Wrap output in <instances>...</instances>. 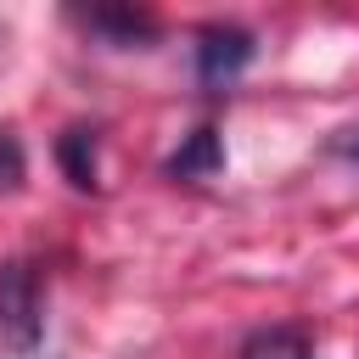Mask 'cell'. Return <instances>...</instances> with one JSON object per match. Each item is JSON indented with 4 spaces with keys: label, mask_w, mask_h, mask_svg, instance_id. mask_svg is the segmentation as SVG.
Listing matches in <instances>:
<instances>
[{
    "label": "cell",
    "mask_w": 359,
    "mask_h": 359,
    "mask_svg": "<svg viewBox=\"0 0 359 359\" xmlns=\"http://www.w3.org/2000/svg\"><path fill=\"white\" fill-rule=\"evenodd\" d=\"M45 337V297L28 258H0V342L11 353H34Z\"/></svg>",
    "instance_id": "6da1fadb"
},
{
    "label": "cell",
    "mask_w": 359,
    "mask_h": 359,
    "mask_svg": "<svg viewBox=\"0 0 359 359\" xmlns=\"http://www.w3.org/2000/svg\"><path fill=\"white\" fill-rule=\"evenodd\" d=\"M90 28L112 34L118 45H135V39H146V34H151V17H146V11H95V17H90Z\"/></svg>",
    "instance_id": "8992f818"
},
{
    "label": "cell",
    "mask_w": 359,
    "mask_h": 359,
    "mask_svg": "<svg viewBox=\"0 0 359 359\" xmlns=\"http://www.w3.org/2000/svg\"><path fill=\"white\" fill-rule=\"evenodd\" d=\"M252 34L247 28H236V22H213V28H202L196 34V79L202 84H230L247 62H252Z\"/></svg>",
    "instance_id": "7a4b0ae2"
},
{
    "label": "cell",
    "mask_w": 359,
    "mask_h": 359,
    "mask_svg": "<svg viewBox=\"0 0 359 359\" xmlns=\"http://www.w3.org/2000/svg\"><path fill=\"white\" fill-rule=\"evenodd\" d=\"M22 168H28L22 140H17L11 129H0V191H17V185H22Z\"/></svg>",
    "instance_id": "52a82bcc"
},
{
    "label": "cell",
    "mask_w": 359,
    "mask_h": 359,
    "mask_svg": "<svg viewBox=\"0 0 359 359\" xmlns=\"http://www.w3.org/2000/svg\"><path fill=\"white\" fill-rule=\"evenodd\" d=\"M219 163H224V146H219V129H196V135H185V146L168 157V180H208V174H219Z\"/></svg>",
    "instance_id": "3957f363"
},
{
    "label": "cell",
    "mask_w": 359,
    "mask_h": 359,
    "mask_svg": "<svg viewBox=\"0 0 359 359\" xmlns=\"http://www.w3.org/2000/svg\"><path fill=\"white\" fill-rule=\"evenodd\" d=\"M241 359H314V342L297 325H264L241 342Z\"/></svg>",
    "instance_id": "277c9868"
},
{
    "label": "cell",
    "mask_w": 359,
    "mask_h": 359,
    "mask_svg": "<svg viewBox=\"0 0 359 359\" xmlns=\"http://www.w3.org/2000/svg\"><path fill=\"white\" fill-rule=\"evenodd\" d=\"M56 163H62V174L79 185V191H95V129H67L62 140H56Z\"/></svg>",
    "instance_id": "5b68a950"
},
{
    "label": "cell",
    "mask_w": 359,
    "mask_h": 359,
    "mask_svg": "<svg viewBox=\"0 0 359 359\" xmlns=\"http://www.w3.org/2000/svg\"><path fill=\"white\" fill-rule=\"evenodd\" d=\"M325 157H337V163H353V168H359V123H342V129H331V140H325Z\"/></svg>",
    "instance_id": "ba28073f"
}]
</instances>
